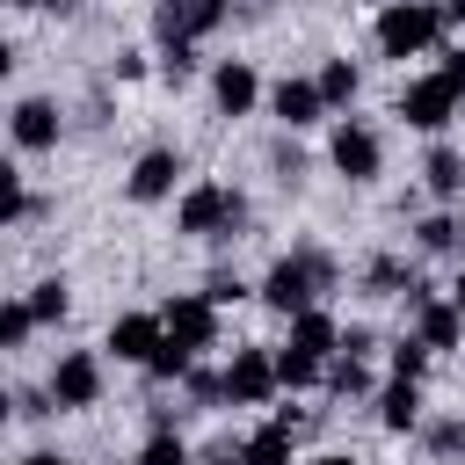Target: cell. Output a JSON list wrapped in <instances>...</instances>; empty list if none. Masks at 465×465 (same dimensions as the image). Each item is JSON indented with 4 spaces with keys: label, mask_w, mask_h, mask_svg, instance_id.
I'll return each instance as SVG.
<instances>
[{
    "label": "cell",
    "mask_w": 465,
    "mask_h": 465,
    "mask_svg": "<svg viewBox=\"0 0 465 465\" xmlns=\"http://www.w3.org/2000/svg\"><path fill=\"white\" fill-rule=\"evenodd\" d=\"M320 291H334V254H327V247H291V254H276L269 276H262V305H276L283 320L312 312Z\"/></svg>",
    "instance_id": "1"
},
{
    "label": "cell",
    "mask_w": 465,
    "mask_h": 465,
    "mask_svg": "<svg viewBox=\"0 0 465 465\" xmlns=\"http://www.w3.org/2000/svg\"><path fill=\"white\" fill-rule=\"evenodd\" d=\"M443 29H450V15H443L436 0H392V7L371 22L378 58H421V51L443 44Z\"/></svg>",
    "instance_id": "2"
},
{
    "label": "cell",
    "mask_w": 465,
    "mask_h": 465,
    "mask_svg": "<svg viewBox=\"0 0 465 465\" xmlns=\"http://www.w3.org/2000/svg\"><path fill=\"white\" fill-rule=\"evenodd\" d=\"M174 225H182V232H196V240H225V232H240V225H247V196H240V189H225V182H196V189L182 196Z\"/></svg>",
    "instance_id": "3"
},
{
    "label": "cell",
    "mask_w": 465,
    "mask_h": 465,
    "mask_svg": "<svg viewBox=\"0 0 465 465\" xmlns=\"http://www.w3.org/2000/svg\"><path fill=\"white\" fill-rule=\"evenodd\" d=\"M458 102H465V94H458L443 73H421V80H407V87H400L392 116H400L407 131H443V124L458 116Z\"/></svg>",
    "instance_id": "4"
},
{
    "label": "cell",
    "mask_w": 465,
    "mask_h": 465,
    "mask_svg": "<svg viewBox=\"0 0 465 465\" xmlns=\"http://www.w3.org/2000/svg\"><path fill=\"white\" fill-rule=\"evenodd\" d=\"M327 160H334V174H341V182H378L385 145H378V131H371V124L341 116V124H334V138H327Z\"/></svg>",
    "instance_id": "5"
},
{
    "label": "cell",
    "mask_w": 465,
    "mask_h": 465,
    "mask_svg": "<svg viewBox=\"0 0 465 465\" xmlns=\"http://www.w3.org/2000/svg\"><path fill=\"white\" fill-rule=\"evenodd\" d=\"M51 400H58V414H80V407H94L102 400V356L94 349H65L58 363H51Z\"/></svg>",
    "instance_id": "6"
},
{
    "label": "cell",
    "mask_w": 465,
    "mask_h": 465,
    "mask_svg": "<svg viewBox=\"0 0 465 465\" xmlns=\"http://www.w3.org/2000/svg\"><path fill=\"white\" fill-rule=\"evenodd\" d=\"M269 392H283L276 356H269V349H232V363H225V400H232V407H262Z\"/></svg>",
    "instance_id": "7"
},
{
    "label": "cell",
    "mask_w": 465,
    "mask_h": 465,
    "mask_svg": "<svg viewBox=\"0 0 465 465\" xmlns=\"http://www.w3.org/2000/svg\"><path fill=\"white\" fill-rule=\"evenodd\" d=\"M160 341H167V320H160V312H116L109 334H102V349H109L116 363H153Z\"/></svg>",
    "instance_id": "8"
},
{
    "label": "cell",
    "mask_w": 465,
    "mask_h": 465,
    "mask_svg": "<svg viewBox=\"0 0 465 465\" xmlns=\"http://www.w3.org/2000/svg\"><path fill=\"white\" fill-rule=\"evenodd\" d=\"M160 320H167V334H174L182 349H211V341H218V305H211L203 291L167 298V305H160Z\"/></svg>",
    "instance_id": "9"
},
{
    "label": "cell",
    "mask_w": 465,
    "mask_h": 465,
    "mask_svg": "<svg viewBox=\"0 0 465 465\" xmlns=\"http://www.w3.org/2000/svg\"><path fill=\"white\" fill-rule=\"evenodd\" d=\"M7 138H15V153H51V145H58V102L22 94V102L7 109Z\"/></svg>",
    "instance_id": "10"
},
{
    "label": "cell",
    "mask_w": 465,
    "mask_h": 465,
    "mask_svg": "<svg viewBox=\"0 0 465 465\" xmlns=\"http://www.w3.org/2000/svg\"><path fill=\"white\" fill-rule=\"evenodd\" d=\"M174 174H182V153H174V145H145V153L131 160V182H124V189H131L138 203H160V196H174Z\"/></svg>",
    "instance_id": "11"
},
{
    "label": "cell",
    "mask_w": 465,
    "mask_h": 465,
    "mask_svg": "<svg viewBox=\"0 0 465 465\" xmlns=\"http://www.w3.org/2000/svg\"><path fill=\"white\" fill-rule=\"evenodd\" d=\"M211 102H218V116H247V109L262 102V80H254V65H247V58H225V65L211 73Z\"/></svg>",
    "instance_id": "12"
},
{
    "label": "cell",
    "mask_w": 465,
    "mask_h": 465,
    "mask_svg": "<svg viewBox=\"0 0 465 465\" xmlns=\"http://www.w3.org/2000/svg\"><path fill=\"white\" fill-rule=\"evenodd\" d=\"M269 109L291 124V131H305V124H320V109H327V94H320V80H298V73H283L276 87H269Z\"/></svg>",
    "instance_id": "13"
},
{
    "label": "cell",
    "mask_w": 465,
    "mask_h": 465,
    "mask_svg": "<svg viewBox=\"0 0 465 465\" xmlns=\"http://www.w3.org/2000/svg\"><path fill=\"white\" fill-rule=\"evenodd\" d=\"M283 349H298V356H320V363H327V356L341 349V327L312 305V312H298V320H291V341H283Z\"/></svg>",
    "instance_id": "14"
},
{
    "label": "cell",
    "mask_w": 465,
    "mask_h": 465,
    "mask_svg": "<svg viewBox=\"0 0 465 465\" xmlns=\"http://www.w3.org/2000/svg\"><path fill=\"white\" fill-rule=\"evenodd\" d=\"M414 334H421L429 349H458V334H465V312H458L450 298H429V305L414 312Z\"/></svg>",
    "instance_id": "15"
},
{
    "label": "cell",
    "mask_w": 465,
    "mask_h": 465,
    "mask_svg": "<svg viewBox=\"0 0 465 465\" xmlns=\"http://www.w3.org/2000/svg\"><path fill=\"white\" fill-rule=\"evenodd\" d=\"M291 443H298V429L262 421L254 436H240V465H291Z\"/></svg>",
    "instance_id": "16"
},
{
    "label": "cell",
    "mask_w": 465,
    "mask_h": 465,
    "mask_svg": "<svg viewBox=\"0 0 465 465\" xmlns=\"http://www.w3.org/2000/svg\"><path fill=\"white\" fill-rule=\"evenodd\" d=\"M378 421H385L392 436L414 429V421H421V385H414V378H392V385L378 392Z\"/></svg>",
    "instance_id": "17"
},
{
    "label": "cell",
    "mask_w": 465,
    "mask_h": 465,
    "mask_svg": "<svg viewBox=\"0 0 465 465\" xmlns=\"http://www.w3.org/2000/svg\"><path fill=\"white\" fill-rule=\"evenodd\" d=\"M421 174H429V189H436V196H458V189H465V153H450V145H429Z\"/></svg>",
    "instance_id": "18"
},
{
    "label": "cell",
    "mask_w": 465,
    "mask_h": 465,
    "mask_svg": "<svg viewBox=\"0 0 465 465\" xmlns=\"http://www.w3.org/2000/svg\"><path fill=\"white\" fill-rule=\"evenodd\" d=\"M312 80H320V94H327V109H349V102H356V87H363L349 58H327V65H320Z\"/></svg>",
    "instance_id": "19"
},
{
    "label": "cell",
    "mask_w": 465,
    "mask_h": 465,
    "mask_svg": "<svg viewBox=\"0 0 465 465\" xmlns=\"http://www.w3.org/2000/svg\"><path fill=\"white\" fill-rule=\"evenodd\" d=\"M327 392H334V400H363V392H371V363H363V356H334V363H327Z\"/></svg>",
    "instance_id": "20"
},
{
    "label": "cell",
    "mask_w": 465,
    "mask_h": 465,
    "mask_svg": "<svg viewBox=\"0 0 465 465\" xmlns=\"http://www.w3.org/2000/svg\"><path fill=\"white\" fill-rule=\"evenodd\" d=\"M153 36H160V51H167V44H196L189 0H160V7H153Z\"/></svg>",
    "instance_id": "21"
},
{
    "label": "cell",
    "mask_w": 465,
    "mask_h": 465,
    "mask_svg": "<svg viewBox=\"0 0 465 465\" xmlns=\"http://www.w3.org/2000/svg\"><path fill=\"white\" fill-rule=\"evenodd\" d=\"M276 378H283V392H305V385L327 378V363L320 356H298V349H276Z\"/></svg>",
    "instance_id": "22"
},
{
    "label": "cell",
    "mask_w": 465,
    "mask_h": 465,
    "mask_svg": "<svg viewBox=\"0 0 465 465\" xmlns=\"http://www.w3.org/2000/svg\"><path fill=\"white\" fill-rule=\"evenodd\" d=\"M36 327H44V320L29 312V298H7V305H0V349H22Z\"/></svg>",
    "instance_id": "23"
},
{
    "label": "cell",
    "mask_w": 465,
    "mask_h": 465,
    "mask_svg": "<svg viewBox=\"0 0 465 465\" xmlns=\"http://www.w3.org/2000/svg\"><path fill=\"white\" fill-rule=\"evenodd\" d=\"M189 371H196V349H182L174 334H167V341L153 349V363H145V378H160V385H167V378H189Z\"/></svg>",
    "instance_id": "24"
},
{
    "label": "cell",
    "mask_w": 465,
    "mask_h": 465,
    "mask_svg": "<svg viewBox=\"0 0 465 465\" xmlns=\"http://www.w3.org/2000/svg\"><path fill=\"white\" fill-rule=\"evenodd\" d=\"M414 240H421V254H450V247H458V240H465V225H458V218H443V211H436V218H421V225H414Z\"/></svg>",
    "instance_id": "25"
},
{
    "label": "cell",
    "mask_w": 465,
    "mask_h": 465,
    "mask_svg": "<svg viewBox=\"0 0 465 465\" xmlns=\"http://www.w3.org/2000/svg\"><path fill=\"white\" fill-rule=\"evenodd\" d=\"M29 312H36V320H65V312H73V291H65V276H44V283L29 291Z\"/></svg>",
    "instance_id": "26"
},
{
    "label": "cell",
    "mask_w": 465,
    "mask_h": 465,
    "mask_svg": "<svg viewBox=\"0 0 465 465\" xmlns=\"http://www.w3.org/2000/svg\"><path fill=\"white\" fill-rule=\"evenodd\" d=\"M429 356H436V349H429L421 334H400V341H392V378H421Z\"/></svg>",
    "instance_id": "27"
},
{
    "label": "cell",
    "mask_w": 465,
    "mask_h": 465,
    "mask_svg": "<svg viewBox=\"0 0 465 465\" xmlns=\"http://www.w3.org/2000/svg\"><path fill=\"white\" fill-rule=\"evenodd\" d=\"M138 465H189V443H182L174 429H153L145 450H138Z\"/></svg>",
    "instance_id": "28"
},
{
    "label": "cell",
    "mask_w": 465,
    "mask_h": 465,
    "mask_svg": "<svg viewBox=\"0 0 465 465\" xmlns=\"http://www.w3.org/2000/svg\"><path fill=\"white\" fill-rule=\"evenodd\" d=\"M182 385H189V400H196V407H218V400H225V371H189Z\"/></svg>",
    "instance_id": "29"
},
{
    "label": "cell",
    "mask_w": 465,
    "mask_h": 465,
    "mask_svg": "<svg viewBox=\"0 0 465 465\" xmlns=\"http://www.w3.org/2000/svg\"><path fill=\"white\" fill-rule=\"evenodd\" d=\"M15 414H22V421H44V414H58L51 385H22V392H15Z\"/></svg>",
    "instance_id": "30"
},
{
    "label": "cell",
    "mask_w": 465,
    "mask_h": 465,
    "mask_svg": "<svg viewBox=\"0 0 465 465\" xmlns=\"http://www.w3.org/2000/svg\"><path fill=\"white\" fill-rule=\"evenodd\" d=\"M160 73H167V80L182 87V80L196 73V44H167V51H160Z\"/></svg>",
    "instance_id": "31"
},
{
    "label": "cell",
    "mask_w": 465,
    "mask_h": 465,
    "mask_svg": "<svg viewBox=\"0 0 465 465\" xmlns=\"http://www.w3.org/2000/svg\"><path fill=\"white\" fill-rule=\"evenodd\" d=\"M203 298H211V305H232V298H247V283H240V276H225V269H218V276H211V283H203Z\"/></svg>",
    "instance_id": "32"
},
{
    "label": "cell",
    "mask_w": 465,
    "mask_h": 465,
    "mask_svg": "<svg viewBox=\"0 0 465 465\" xmlns=\"http://www.w3.org/2000/svg\"><path fill=\"white\" fill-rule=\"evenodd\" d=\"M189 22H196V36H211L225 22V0H189Z\"/></svg>",
    "instance_id": "33"
},
{
    "label": "cell",
    "mask_w": 465,
    "mask_h": 465,
    "mask_svg": "<svg viewBox=\"0 0 465 465\" xmlns=\"http://www.w3.org/2000/svg\"><path fill=\"white\" fill-rule=\"evenodd\" d=\"M269 167L291 182V174H305V153H298V145H276V153H269Z\"/></svg>",
    "instance_id": "34"
},
{
    "label": "cell",
    "mask_w": 465,
    "mask_h": 465,
    "mask_svg": "<svg viewBox=\"0 0 465 465\" xmlns=\"http://www.w3.org/2000/svg\"><path fill=\"white\" fill-rule=\"evenodd\" d=\"M371 349H378L371 327H341V356H371Z\"/></svg>",
    "instance_id": "35"
},
{
    "label": "cell",
    "mask_w": 465,
    "mask_h": 465,
    "mask_svg": "<svg viewBox=\"0 0 465 465\" xmlns=\"http://www.w3.org/2000/svg\"><path fill=\"white\" fill-rule=\"evenodd\" d=\"M436 73H443V80H450V87H458V94H465V44H450V51H443V65H436Z\"/></svg>",
    "instance_id": "36"
},
{
    "label": "cell",
    "mask_w": 465,
    "mask_h": 465,
    "mask_svg": "<svg viewBox=\"0 0 465 465\" xmlns=\"http://www.w3.org/2000/svg\"><path fill=\"white\" fill-rule=\"evenodd\" d=\"M15 465H65L58 450H29V458H15Z\"/></svg>",
    "instance_id": "37"
},
{
    "label": "cell",
    "mask_w": 465,
    "mask_h": 465,
    "mask_svg": "<svg viewBox=\"0 0 465 465\" xmlns=\"http://www.w3.org/2000/svg\"><path fill=\"white\" fill-rule=\"evenodd\" d=\"M450 305H458V312H465V269H458V283H450Z\"/></svg>",
    "instance_id": "38"
},
{
    "label": "cell",
    "mask_w": 465,
    "mask_h": 465,
    "mask_svg": "<svg viewBox=\"0 0 465 465\" xmlns=\"http://www.w3.org/2000/svg\"><path fill=\"white\" fill-rule=\"evenodd\" d=\"M443 15H450V22H465V0H443Z\"/></svg>",
    "instance_id": "39"
},
{
    "label": "cell",
    "mask_w": 465,
    "mask_h": 465,
    "mask_svg": "<svg viewBox=\"0 0 465 465\" xmlns=\"http://www.w3.org/2000/svg\"><path fill=\"white\" fill-rule=\"evenodd\" d=\"M312 465H356V458H341V450H327V458H312Z\"/></svg>",
    "instance_id": "40"
},
{
    "label": "cell",
    "mask_w": 465,
    "mask_h": 465,
    "mask_svg": "<svg viewBox=\"0 0 465 465\" xmlns=\"http://www.w3.org/2000/svg\"><path fill=\"white\" fill-rule=\"evenodd\" d=\"M44 7H51V15H73V0H44Z\"/></svg>",
    "instance_id": "41"
},
{
    "label": "cell",
    "mask_w": 465,
    "mask_h": 465,
    "mask_svg": "<svg viewBox=\"0 0 465 465\" xmlns=\"http://www.w3.org/2000/svg\"><path fill=\"white\" fill-rule=\"evenodd\" d=\"M15 7H44V0H15Z\"/></svg>",
    "instance_id": "42"
},
{
    "label": "cell",
    "mask_w": 465,
    "mask_h": 465,
    "mask_svg": "<svg viewBox=\"0 0 465 465\" xmlns=\"http://www.w3.org/2000/svg\"><path fill=\"white\" fill-rule=\"evenodd\" d=\"M458 450H465V443H458Z\"/></svg>",
    "instance_id": "43"
}]
</instances>
